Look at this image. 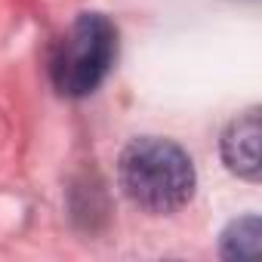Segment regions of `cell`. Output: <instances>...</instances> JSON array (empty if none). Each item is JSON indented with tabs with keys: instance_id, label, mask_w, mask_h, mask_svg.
<instances>
[{
	"instance_id": "obj_2",
	"label": "cell",
	"mask_w": 262,
	"mask_h": 262,
	"mask_svg": "<svg viewBox=\"0 0 262 262\" xmlns=\"http://www.w3.org/2000/svg\"><path fill=\"white\" fill-rule=\"evenodd\" d=\"M117 56V28L102 13H83L74 19L68 34L59 40L50 77L62 96H90L111 71Z\"/></svg>"
},
{
	"instance_id": "obj_3",
	"label": "cell",
	"mask_w": 262,
	"mask_h": 262,
	"mask_svg": "<svg viewBox=\"0 0 262 262\" xmlns=\"http://www.w3.org/2000/svg\"><path fill=\"white\" fill-rule=\"evenodd\" d=\"M259 114L250 111L244 117H237L222 136V158L228 164L231 173L244 176V179H256L259 176Z\"/></svg>"
},
{
	"instance_id": "obj_1",
	"label": "cell",
	"mask_w": 262,
	"mask_h": 262,
	"mask_svg": "<svg viewBox=\"0 0 262 262\" xmlns=\"http://www.w3.org/2000/svg\"><path fill=\"white\" fill-rule=\"evenodd\" d=\"M120 188L148 213H173L194 194L191 158L167 139H133L120 155Z\"/></svg>"
},
{
	"instance_id": "obj_4",
	"label": "cell",
	"mask_w": 262,
	"mask_h": 262,
	"mask_svg": "<svg viewBox=\"0 0 262 262\" xmlns=\"http://www.w3.org/2000/svg\"><path fill=\"white\" fill-rule=\"evenodd\" d=\"M259 250V219L247 216L228 225V231L222 234V256L228 259H250Z\"/></svg>"
}]
</instances>
